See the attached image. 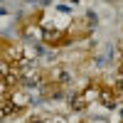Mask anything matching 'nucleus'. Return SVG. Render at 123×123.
I'll return each mask as SVG.
<instances>
[{
	"instance_id": "obj_1",
	"label": "nucleus",
	"mask_w": 123,
	"mask_h": 123,
	"mask_svg": "<svg viewBox=\"0 0 123 123\" xmlns=\"http://www.w3.org/2000/svg\"><path fill=\"white\" fill-rule=\"evenodd\" d=\"M27 101H30V98H27L25 94H15V96H12V104H15V106H25Z\"/></svg>"
}]
</instances>
